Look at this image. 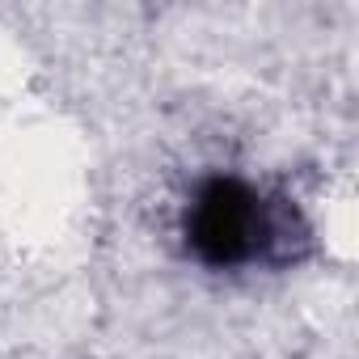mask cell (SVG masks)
Listing matches in <instances>:
<instances>
[{
    "mask_svg": "<svg viewBox=\"0 0 359 359\" xmlns=\"http://www.w3.org/2000/svg\"><path fill=\"white\" fill-rule=\"evenodd\" d=\"M182 237L199 266L241 271L275 258L283 245V216L254 182L237 173H212L195 187L182 212Z\"/></svg>",
    "mask_w": 359,
    "mask_h": 359,
    "instance_id": "6da1fadb",
    "label": "cell"
}]
</instances>
